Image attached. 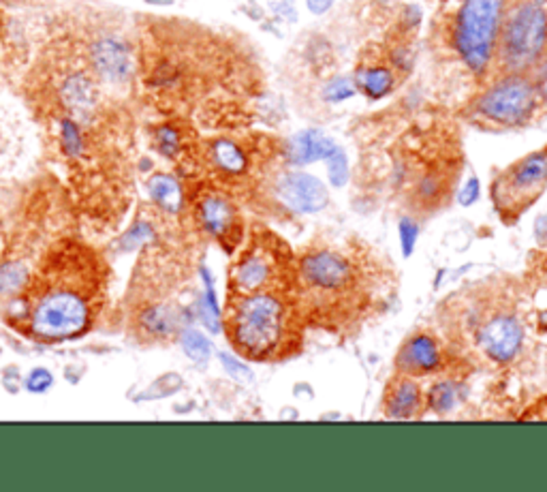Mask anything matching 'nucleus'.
Returning a JSON list of instances; mask_svg holds the SVG:
<instances>
[{
	"label": "nucleus",
	"mask_w": 547,
	"mask_h": 492,
	"mask_svg": "<svg viewBox=\"0 0 547 492\" xmlns=\"http://www.w3.org/2000/svg\"><path fill=\"white\" fill-rule=\"evenodd\" d=\"M534 71V88H537L539 92V98H547V60L545 58H541V60L537 62V65L533 67Z\"/></svg>",
	"instance_id": "2f4dec72"
},
{
	"label": "nucleus",
	"mask_w": 547,
	"mask_h": 492,
	"mask_svg": "<svg viewBox=\"0 0 547 492\" xmlns=\"http://www.w3.org/2000/svg\"><path fill=\"white\" fill-rule=\"evenodd\" d=\"M86 62L105 86H126L137 71V56L125 37L114 32L98 34L86 48Z\"/></svg>",
	"instance_id": "9b49d317"
},
{
	"label": "nucleus",
	"mask_w": 547,
	"mask_h": 492,
	"mask_svg": "<svg viewBox=\"0 0 547 492\" xmlns=\"http://www.w3.org/2000/svg\"><path fill=\"white\" fill-rule=\"evenodd\" d=\"M199 234L217 240L225 251L234 253L242 238V217L236 201L223 190L199 189L195 195L186 193V210Z\"/></svg>",
	"instance_id": "6e6552de"
},
{
	"label": "nucleus",
	"mask_w": 547,
	"mask_h": 492,
	"mask_svg": "<svg viewBox=\"0 0 547 492\" xmlns=\"http://www.w3.org/2000/svg\"><path fill=\"white\" fill-rule=\"evenodd\" d=\"M218 360H220V364H223V368L227 370V373H229L234 379L242 381V384H250V381H253V373H250V368L242 360L229 356V353H218Z\"/></svg>",
	"instance_id": "c85d7f7f"
},
{
	"label": "nucleus",
	"mask_w": 547,
	"mask_h": 492,
	"mask_svg": "<svg viewBox=\"0 0 547 492\" xmlns=\"http://www.w3.org/2000/svg\"><path fill=\"white\" fill-rule=\"evenodd\" d=\"M353 82L357 92H362V95L376 101V98L392 95L395 88V75L389 67H359L353 75Z\"/></svg>",
	"instance_id": "6ab92c4d"
},
{
	"label": "nucleus",
	"mask_w": 547,
	"mask_h": 492,
	"mask_svg": "<svg viewBox=\"0 0 547 492\" xmlns=\"http://www.w3.org/2000/svg\"><path fill=\"white\" fill-rule=\"evenodd\" d=\"M289 304L281 289L227 293L223 332L237 356L267 360L283 351L289 330Z\"/></svg>",
	"instance_id": "7ed1b4c3"
},
{
	"label": "nucleus",
	"mask_w": 547,
	"mask_h": 492,
	"mask_svg": "<svg viewBox=\"0 0 547 492\" xmlns=\"http://www.w3.org/2000/svg\"><path fill=\"white\" fill-rule=\"evenodd\" d=\"M477 345L492 362L509 364L522 351L524 323L514 312H494L477 328Z\"/></svg>",
	"instance_id": "f8f14e48"
},
{
	"label": "nucleus",
	"mask_w": 547,
	"mask_h": 492,
	"mask_svg": "<svg viewBox=\"0 0 547 492\" xmlns=\"http://www.w3.org/2000/svg\"><path fill=\"white\" fill-rule=\"evenodd\" d=\"M184 379L178 373H167L154 381L144 394H139L137 401H159V398H167L178 390H182Z\"/></svg>",
	"instance_id": "b1692460"
},
{
	"label": "nucleus",
	"mask_w": 547,
	"mask_h": 492,
	"mask_svg": "<svg viewBox=\"0 0 547 492\" xmlns=\"http://www.w3.org/2000/svg\"><path fill=\"white\" fill-rule=\"evenodd\" d=\"M338 150V144L319 129L295 133L284 146V159L291 167H304L317 161H328Z\"/></svg>",
	"instance_id": "2eb2a0df"
},
{
	"label": "nucleus",
	"mask_w": 547,
	"mask_h": 492,
	"mask_svg": "<svg viewBox=\"0 0 547 492\" xmlns=\"http://www.w3.org/2000/svg\"><path fill=\"white\" fill-rule=\"evenodd\" d=\"M355 95H357V88H355L353 78H347V75H336V78H331L329 82H325L321 90L325 103H342L353 98Z\"/></svg>",
	"instance_id": "393cba45"
},
{
	"label": "nucleus",
	"mask_w": 547,
	"mask_h": 492,
	"mask_svg": "<svg viewBox=\"0 0 547 492\" xmlns=\"http://www.w3.org/2000/svg\"><path fill=\"white\" fill-rule=\"evenodd\" d=\"M112 279L107 248L73 229L45 248L26 287L0 312V321L34 345L79 340L107 321Z\"/></svg>",
	"instance_id": "f257e3e1"
},
{
	"label": "nucleus",
	"mask_w": 547,
	"mask_h": 492,
	"mask_svg": "<svg viewBox=\"0 0 547 492\" xmlns=\"http://www.w3.org/2000/svg\"><path fill=\"white\" fill-rule=\"evenodd\" d=\"M208 156H209V163L229 178L242 176V173L248 170L246 153L231 140L212 142V146L208 150Z\"/></svg>",
	"instance_id": "aec40b11"
},
{
	"label": "nucleus",
	"mask_w": 547,
	"mask_h": 492,
	"mask_svg": "<svg viewBox=\"0 0 547 492\" xmlns=\"http://www.w3.org/2000/svg\"><path fill=\"white\" fill-rule=\"evenodd\" d=\"M274 197L293 214H317L329 204V190L321 178L301 170L281 173L274 182Z\"/></svg>",
	"instance_id": "ddd939ff"
},
{
	"label": "nucleus",
	"mask_w": 547,
	"mask_h": 492,
	"mask_svg": "<svg viewBox=\"0 0 547 492\" xmlns=\"http://www.w3.org/2000/svg\"><path fill=\"white\" fill-rule=\"evenodd\" d=\"M398 234H400V246H403V255L404 257H411L413 251H415L417 240H419V225L409 217L400 218Z\"/></svg>",
	"instance_id": "bb28decb"
},
{
	"label": "nucleus",
	"mask_w": 547,
	"mask_h": 492,
	"mask_svg": "<svg viewBox=\"0 0 547 492\" xmlns=\"http://www.w3.org/2000/svg\"><path fill=\"white\" fill-rule=\"evenodd\" d=\"M541 98L528 73H507L477 97L475 112L498 126H522L537 112Z\"/></svg>",
	"instance_id": "423d86ee"
},
{
	"label": "nucleus",
	"mask_w": 547,
	"mask_h": 492,
	"mask_svg": "<svg viewBox=\"0 0 547 492\" xmlns=\"http://www.w3.org/2000/svg\"><path fill=\"white\" fill-rule=\"evenodd\" d=\"M443 364V351H440L436 339L430 334H413L403 343L395 356V368L398 375L406 377H423V375H432Z\"/></svg>",
	"instance_id": "4468645a"
},
{
	"label": "nucleus",
	"mask_w": 547,
	"mask_h": 492,
	"mask_svg": "<svg viewBox=\"0 0 547 492\" xmlns=\"http://www.w3.org/2000/svg\"><path fill=\"white\" fill-rule=\"evenodd\" d=\"M545 317H547V315H545Z\"/></svg>",
	"instance_id": "72a5a7b5"
},
{
	"label": "nucleus",
	"mask_w": 547,
	"mask_h": 492,
	"mask_svg": "<svg viewBox=\"0 0 547 492\" xmlns=\"http://www.w3.org/2000/svg\"><path fill=\"white\" fill-rule=\"evenodd\" d=\"M190 268L172 231L137 251L129 283L107 321H116L126 343L139 349H156L178 343L180 332L190 326L195 304L182 302Z\"/></svg>",
	"instance_id": "f03ea898"
},
{
	"label": "nucleus",
	"mask_w": 547,
	"mask_h": 492,
	"mask_svg": "<svg viewBox=\"0 0 547 492\" xmlns=\"http://www.w3.org/2000/svg\"><path fill=\"white\" fill-rule=\"evenodd\" d=\"M325 163H328V178H329L331 187H336V189L345 187V184L348 182V176H351L345 150L338 146V150H336V153L331 154Z\"/></svg>",
	"instance_id": "a878e982"
},
{
	"label": "nucleus",
	"mask_w": 547,
	"mask_h": 492,
	"mask_svg": "<svg viewBox=\"0 0 547 492\" xmlns=\"http://www.w3.org/2000/svg\"><path fill=\"white\" fill-rule=\"evenodd\" d=\"M334 3L336 0H306V7L312 15H323L334 7Z\"/></svg>",
	"instance_id": "473e14b6"
},
{
	"label": "nucleus",
	"mask_w": 547,
	"mask_h": 492,
	"mask_svg": "<svg viewBox=\"0 0 547 492\" xmlns=\"http://www.w3.org/2000/svg\"><path fill=\"white\" fill-rule=\"evenodd\" d=\"M300 285L319 298H340L355 285V270L345 255L321 248L301 255L298 264Z\"/></svg>",
	"instance_id": "9d476101"
},
{
	"label": "nucleus",
	"mask_w": 547,
	"mask_h": 492,
	"mask_svg": "<svg viewBox=\"0 0 547 492\" xmlns=\"http://www.w3.org/2000/svg\"><path fill=\"white\" fill-rule=\"evenodd\" d=\"M51 385H54V375L43 367L32 368L31 373H28V377L24 379V387L31 394H45Z\"/></svg>",
	"instance_id": "cd10ccee"
},
{
	"label": "nucleus",
	"mask_w": 547,
	"mask_h": 492,
	"mask_svg": "<svg viewBox=\"0 0 547 492\" xmlns=\"http://www.w3.org/2000/svg\"><path fill=\"white\" fill-rule=\"evenodd\" d=\"M22 156V133L15 114L0 98V178L15 172Z\"/></svg>",
	"instance_id": "a211bd4d"
},
{
	"label": "nucleus",
	"mask_w": 547,
	"mask_h": 492,
	"mask_svg": "<svg viewBox=\"0 0 547 492\" xmlns=\"http://www.w3.org/2000/svg\"><path fill=\"white\" fill-rule=\"evenodd\" d=\"M479 195H481V184H479V178L477 176H470L467 182H464V187L459 189V193H458V201H459V206H464V208H468V206H473L477 200H479Z\"/></svg>",
	"instance_id": "c756f323"
},
{
	"label": "nucleus",
	"mask_w": 547,
	"mask_h": 492,
	"mask_svg": "<svg viewBox=\"0 0 547 492\" xmlns=\"http://www.w3.org/2000/svg\"><path fill=\"white\" fill-rule=\"evenodd\" d=\"M284 262L283 253H276L270 236H257L237 253L229 270V293H255L267 289H281Z\"/></svg>",
	"instance_id": "1a4fd4ad"
},
{
	"label": "nucleus",
	"mask_w": 547,
	"mask_h": 492,
	"mask_svg": "<svg viewBox=\"0 0 547 492\" xmlns=\"http://www.w3.org/2000/svg\"><path fill=\"white\" fill-rule=\"evenodd\" d=\"M547 50V9L545 5H517L505 15L498 39L500 65L507 73H528Z\"/></svg>",
	"instance_id": "39448f33"
},
{
	"label": "nucleus",
	"mask_w": 547,
	"mask_h": 492,
	"mask_svg": "<svg viewBox=\"0 0 547 492\" xmlns=\"http://www.w3.org/2000/svg\"><path fill=\"white\" fill-rule=\"evenodd\" d=\"M178 343L186 356H189V360H193L195 364H206L209 356H212V343H209V339L193 326H186L182 332H180Z\"/></svg>",
	"instance_id": "4be33fe9"
},
{
	"label": "nucleus",
	"mask_w": 547,
	"mask_h": 492,
	"mask_svg": "<svg viewBox=\"0 0 547 492\" xmlns=\"http://www.w3.org/2000/svg\"><path fill=\"white\" fill-rule=\"evenodd\" d=\"M0 381H3L5 390L9 394H17L22 385V377H20V368L15 364H9V367L3 368V375H0Z\"/></svg>",
	"instance_id": "7c9ffc66"
},
{
	"label": "nucleus",
	"mask_w": 547,
	"mask_h": 492,
	"mask_svg": "<svg viewBox=\"0 0 547 492\" xmlns=\"http://www.w3.org/2000/svg\"><path fill=\"white\" fill-rule=\"evenodd\" d=\"M154 144L156 150L167 159L176 161L182 153V135L173 125H161L154 129Z\"/></svg>",
	"instance_id": "5701e85b"
},
{
	"label": "nucleus",
	"mask_w": 547,
	"mask_h": 492,
	"mask_svg": "<svg viewBox=\"0 0 547 492\" xmlns=\"http://www.w3.org/2000/svg\"><path fill=\"white\" fill-rule=\"evenodd\" d=\"M507 0H462L453 24V48L470 73L483 75L498 50Z\"/></svg>",
	"instance_id": "20e7f679"
},
{
	"label": "nucleus",
	"mask_w": 547,
	"mask_h": 492,
	"mask_svg": "<svg viewBox=\"0 0 547 492\" xmlns=\"http://www.w3.org/2000/svg\"><path fill=\"white\" fill-rule=\"evenodd\" d=\"M467 396V385H462L456 379L436 381L432 390L428 394V407L439 415L451 413L453 409L459 407Z\"/></svg>",
	"instance_id": "412c9836"
},
{
	"label": "nucleus",
	"mask_w": 547,
	"mask_h": 492,
	"mask_svg": "<svg viewBox=\"0 0 547 492\" xmlns=\"http://www.w3.org/2000/svg\"><path fill=\"white\" fill-rule=\"evenodd\" d=\"M422 387L413 377L398 375L389 381L385 398H383V411L392 420H411L422 411Z\"/></svg>",
	"instance_id": "dca6fc26"
},
{
	"label": "nucleus",
	"mask_w": 547,
	"mask_h": 492,
	"mask_svg": "<svg viewBox=\"0 0 547 492\" xmlns=\"http://www.w3.org/2000/svg\"><path fill=\"white\" fill-rule=\"evenodd\" d=\"M547 189V148L526 154L494 182L492 197L503 221H514Z\"/></svg>",
	"instance_id": "0eeeda50"
},
{
	"label": "nucleus",
	"mask_w": 547,
	"mask_h": 492,
	"mask_svg": "<svg viewBox=\"0 0 547 492\" xmlns=\"http://www.w3.org/2000/svg\"><path fill=\"white\" fill-rule=\"evenodd\" d=\"M145 190H148V200L156 208L170 217L182 218L186 210V189L173 173L154 172L153 176L145 181Z\"/></svg>",
	"instance_id": "f3484780"
}]
</instances>
